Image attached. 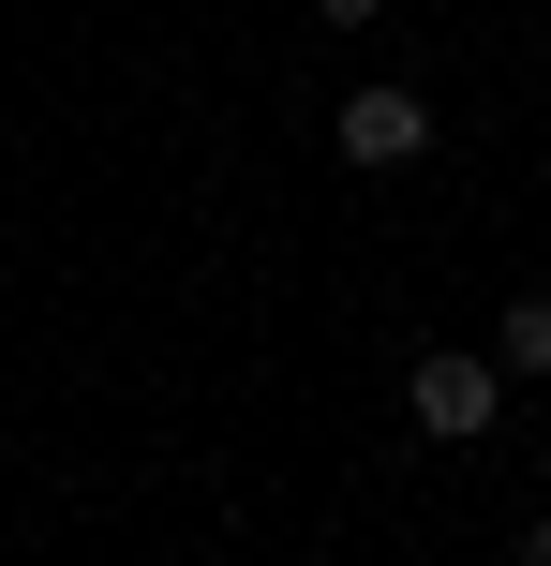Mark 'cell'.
Here are the masks:
<instances>
[{"label": "cell", "mask_w": 551, "mask_h": 566, "mask_svg": "<svg viewBox=\"0 0 551 566\" xmlns=\"http://www.w3.org/2000/svg\"><path fill=\"white\" fill-rule=\"evenodd\" d=\"M522 566H551V522H537V537H522Z\"/></svg>", "instance_id": "5"}, {"label": "cell", "mask_w": 551, "mask_h": 566, "mask_svg": "<svg viewBox=\"0 0 551 566\" xmlns=\"http://www.w3.org/2000/svg\"><path fill=\"white\" fill-rule=\"evenodd\" d=\"M433 149V90H343V165H417Z\"/></svg>", "instance_id": "2"}, {"label": "cell", "mask_w": 551, "mask_h": 566, "mask_svg": "<svg viewBox=\"0 0 551 566\" xmlns=\"http://www.w3.org/2000/svg\"><path fill=\"white\" fill-rule=\"evenodd\" d=\"M492 402H507V373H492V358H447V343L403 373V418L447 432V448H477V432H492Z\"/></svg>", "instance_id": "1"}, {"label": "cell", "mask_w": 551, "mask_h": 566, "mask_svg": "<svg viewBox=\"0 0 551 566\" xmlns=\"http://www.w3.org/2000/svg\"><path fill=\"white\" fill-rule=\"evenodd\" d=\"M314 15H328V30H358V15H388V0H314Z\"/></svg>", "instance_id": "4"}, {"label": "cell", "mask_w": 551, "mask_h": 566, "mask_svg": "<svg viewBox=\"0 0 551 566\" xmlns=\"http://www.w3.org/2000/svg\"><path fill=\"white\" fill-rule=\"evenodd\" d=\"M492 373H551V298H507V328H492Z\"/></svg>", "instance_id": "3"}]
</instances>
